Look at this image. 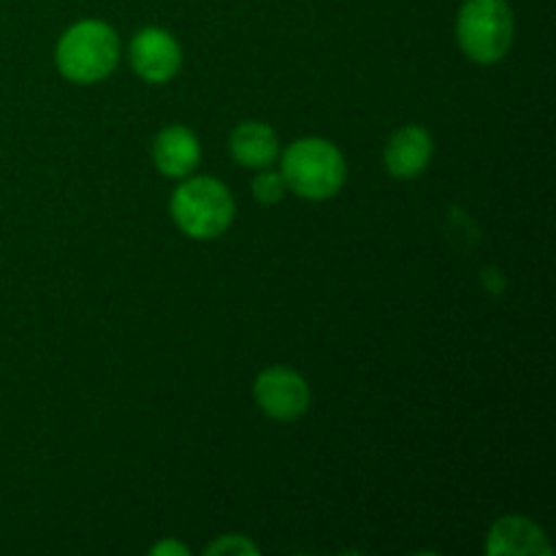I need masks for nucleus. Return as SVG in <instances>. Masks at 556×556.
<instances>
[{"instance_id": "nucleus-1", "label": "nucleus", "mask_w": 556, "mask_h": 556, "mask_svg": "<svg viewBox=\"0 0 556 556\" xmlns=\"http://www.w3.org/2000/svg\"><path fill=\"white\" fill-rule=\"evenodd\" d=\"M119 58V38L106 22L85 20L65 30L58 43V68L65 79L90 81L103 79L114 71Z\"/></svg>"}, {"instance_id": "nucleus-2", "label": "nucleus", "mask_w": 556, "mask_h": 556, "mask_svg": "<svg viewBox=\"0 0 556 556\" xmlns=\"http://www.w3.org/2000/svg\"><path fill=\"white\" fill-rule=\"evenodd\" d=\"M282 179L302 199H329L345 182V157L331 141L302 139L282 157Z\"/></svg>"}, {"instance_id": "nucleus-3", "label": "nucleus", "mask_w": 556, "mask_h": 556, "mask_svg": "<svg viewBox=\"0 0 556 556\" xmlns=\"http://www.w3.org/2000/svg\"><path fill=\"white\" fill-rule=\"evenodd\" d=\"M174 223L193 239H215L231 226L233 199L223 182L195 177L179 185L172 195Z\"/></svg>"}, {"instance_id": "nucleus-4", "label": "nucleus", "mask_w": 556, "mask_h": 556, "mask_svg": "<svg viewBox=\"0 0 556 556\" xmlns=\"http://www.w3.org/2000/svg\"><path fill=\"white\" fill-rule=\"evenodd\" d=\"M462 49L476 63H497L514 43V14L505 0H467L456 20Z\"/></svg>"}, {"instance_id": "nucleus-5", "label": "nucleus", "mask_w": 556, "mask_h": 556, "mask_svg": "<svg viewBox=\"0 0 556 556\" xmlns=\"http://www.w3.org/2000/svg\"><path fill=\"white\" fill-rule=\"evenodd\" d=\"M255 400L266 416L277 421H293L309 407V389L299 372L288 367H271L255 380Z\"/></svg>"}, {"instance_id": "nucleus-6", "label": "nucleus", "mask_w": 556, "mask_h": 556, "mask_svg": "<svg viewBox=\"0 0 556 556\" xmlns=\"http://www.w3.org/2000/svg\"><path fill=\"white\" fill-rule=\"evenodd\" d=\"M130 63L147 81H168L179 71V43L161 27H144L130 41Z\"/></svg>"}, {"instance_id": "nucleus-7", "label": "nucleus", "mask_w": 556, "mask_h": 556, "mask_svg": "<svg viewBox=\"0 0 556 556\" xmlns=\"http://www.w3.org/2000/svg\"><path fill=\"white\" fill-rule=\"evenodd\" d=\"M152 155H155V166L161 174H166V177H188L199 166L201 147L199 139L185 125H168L157 134Z\"/></svg>"}, {"instance_id": "nucleus-8", "label": "nucleus", "mask_w": 556, "mask_h": 556, "mask_svg": "<svg viewBox=\"0 0 556 556\" xmlns=\"http://www.w3.org/2000/svg\"><path fill=\"white\" fill-rule=\"evenodd\" d=\"M429 157H432V136L418 125L400 128L386 144V166L394 177H416L427 168Z\"/></svg>"}, {"instance_id": "nucleus-9", "label": "nucleus", "mask_w": 556, "mask_h": 556, "mask_svg": "<svg viewBox=\"0 0 556 556\" xmlns=\"http://www.w3.org/2000/svg\"><path fill=\"white\" fill-rule=\"evenodd\" d=\"M489 554H552V543L546 541L541 527H535L527 519H508L497 521L489 532L486 543Z\"/></svg>"}, {"instance_id": "nucleus-10", "label": "nucleus", "mask_w": 556, "mask_h": 556, "mask_svg": "<svg viewBox=\"0 0 556 556\" xmlns=\"http://www.w3.org/2000/svg\"><path fill=\"white\" fill-rule=\"evenodd\" d=\"M231 155L242 166L266 168L277 157V134L266 123H242L231 134Z\"/></svg>"}, {"instance_id": "nucleus-11", "label": "nucleus", "mask_w": 556, "mask_h": 556, "mask_svg": "<svg viewBox=\"0 0 556 556\" xmlns=\"http://www.w3.org/2000/svg\"><path fill=\"white\" fill-rule=\"evenodd\" d=\"M286 190H288L286 179H282V174H275V172L258 174L253 182V193L261 204H277V201L286 195Z\"/></svg>"}, {"instance_id": "nucleus-12", "label": "nucleus", "mask_w": 556, "mask_h": 556, "mask_svg": "<svg viewBox=\"0 0 556 556\" xmlns=\"http://www.w3.org/2000/svg\"><path fill=\"white\" fill-rule=\"evenodd\" d=\"M258 554V546H253V543L248 541V538L242 535H233V538H223V541L212 543L210 548H206V554Z\"/></svg>"}, {"instance_id": "nucleus-13", "label": "nucleus", "mask_w": 556, "mask_h": 556, "mask_svg": "<svg viewBox=\"0 0 556 556\" xmlns=\"http://www.w3.org/2000/svg\"><path fill=\"white\" fill-rule=\"evenodd\" d=\"M152 554L161 556V554H177V556H188V546H182V543H157L155 548H152Z\"/></svg>"}]
</instances>
